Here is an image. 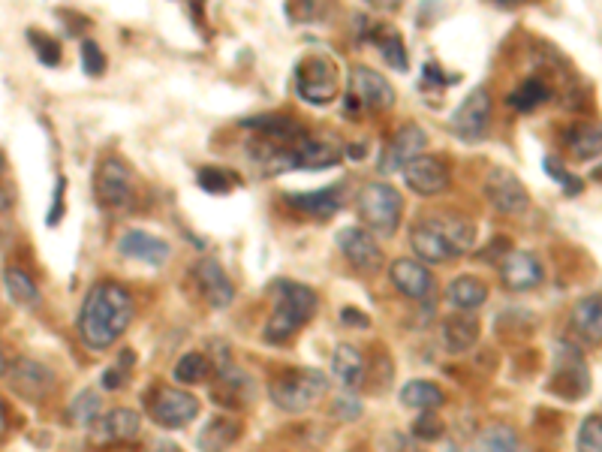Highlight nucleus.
Here are the masks:
<instances>
[{"instance_id": "nucleus-1", "label": "nucleus", "mask_w": 602, "mask_h": 452, "mask_svg": "<svg viewBox=\"0 0 602 452\" xmlns=\"http://www.w3.org/2000/svg\"><path fill=\"white\" fill-rule=\"evenodd\" d=\"M133 323V296L118 281H100L88 290L79 311V335L91 350H109Z\"/></svg>"}, {"instance_id": "nucleus-2", "label": "nucleus", "mask_w": 602, "mask_h": 452, "mask_svg": "<svg viewBox=\"0 0 602 452\" xmlns=\"http://www.w3.org/2000/svg\"><path fill=\"white\" fill-rule=\"evenodd\" d=\"M317 293L305 284H292V281H280L277 284V299H274V311L265 323V341L271 344H283L289 341L295 332L305 329V323L314 320L317 314Z\"/></svg>"}, {"instance_id": "nucleus-3", "label": "nucleus", "mask_w": 602, "mask_h": 452, "mask_svg": "<svg viewBox=\"0 0 602 452\" xmlns=\"http://www.w3.org/2000/svg\"><path fill=\"white\" fill-rule=\"evenodd\" d=\"M329 392V377L317 368H289L286 374L274 377L268 395L274 407L286 413H305Z\"/></svg>"}, {"instance_id": "nucleus-4", "label": "nucleus", "mask_w": 602, "mask_h": 452, "mask_svg": "<svg viewBox=\"0 0 602 452\" xmlns=\"http://www.w3.org/2000/svg\"><path fill=\"white\" fill-rule=\"evenodd\" d=\"M359 214L362 220L371 226L377 236H395L398 223H401V211H404V199L401 193L386 184V181H368L359 190Z\"/></svg>"}, {"instance_id": "nucleus-5", "label": "nucleus", "mask_w": 602, "mask_h": 452, "mask_svg": "<svg viewBox=\"0 0 602 452\" xmlns=\"http://www.w3.org/2000/svg\"><path fill=\"white\" fill-rule=\"evenodd\" d=\"M548 392L563 401H581L590 392V371L578 347L569 341L554 344V368L548 377Z\"/></svg>"}, {"instance_id": "nucleus-6", "label": "nucleus", "mask_w": 602, "mask_h": 452, "mask_svg": "<svg viewBox=\"0 0 602 452\" xmlns=\"http://www.w3.org/2000/svg\"><path fill=\"white\" fill-rule=\"evenodd\" d=\"M341 76L332 58L323 55H308L295 67V94L311 103V106H326L338 97Z\"/></svg>"}, {"instance_id": "nucleus-7", "label": "nucleus", "mask_w": 602, "mask_h": 452, "mask_svg": "<svg viewBox=\"0 0 602 452\" xmlns=\"http://www.w3.org/2000/svg\"><path fill=\"white\" fill-rule=\"evenodd\" d=\"M94 193H97V202L103 208H112V211L127 208V202L133 199V172H130V166L121 157H106L97 166Z\"/></svg>"}, {"instance_id": "nucleus-8", "label": "nucleus", "mask_w": 602, "mask_h": 452, "mask_svg": "<svg viewBox=\"0 0 602 452\" xmlns=\"http://www.w3.org/2000/svg\"><path fill=\"white\" fill-rule=\"evenodd\" d=\"M485 199L503 217H521L530 208V193L521 178L509 169H491L485 178Z\"/></svg>"}, {"instance_id": "nucleus-9", "label": "nucleus", "mask_w": 602, "mask_h": 452, "mask_svg": "<svg viewBox=\"0 0 602 452\" xmlns=\"http://www.w3.org/2000/svg\"><path fill=\"white\" fill-rule=\"evenodd\" d=\"M488 127H491V94L485 88H473L452 115V133L461 142L473 145L488 136Z\"/></svg>"}, {"instance_id": "nucleus-10", "label": "nucleus", "mask_w": 602, "mask_h": 452, "mask_svg": "<svg viewBox=\"0 0 602 452\" xmlns=\"http://www.w3.org/2000/svg\"><path fill=\"white\" fill-rule=\"evenodd\" d=\"M338 248H341L344 260L362 275H377L383 269V263H386L374 233L362 230V226H347V230H341L338 233Z\"/></svg>"}, {"instance_id": "nucleus-11", "label": "nucleus", "mask_w": 602, "mask_h": 452, "mask_svg": "<svg viewBox=\"0 0 602 452\" xmlns=\"http://www.w3.org/2000/svg\"><path fill=\"white\" fill-rule=\"evenodd\" d=\"M410 248L416 251V257L422 263H431V266H446V263L458 260V251L443 236L437 217H425V220H419L413 226V230H410Z\"/></svg>"}, {"instance_id": "nucleus-12", "label": "nucleus", "mask_w": 602, "mask_h": 452, "mask_svg": "<svg viewBox=\"0 0 602 452\" xmlns=\"http://www.w3.org/2000/svg\"><path fill=\"white\" fill-rule=\"evenodd\" d=\"M199 416V401L196 395L184 392V389H160V395L151 401V419L160 428H184Z\"/></svg>"}, {"instance_id": "nucleus-13", "label": "nucleus", "mask_w": 602, "mask_h": 452, "mask_svg": "<svg viewBox=\"0 0 602 452\" xmlns=\"http://www.w3.org/2000/svg\"><path fill=\"white\" fill-rule=\"evenodd\" d=\"M350 94L365 109L386 112V109L395 106V88L386 82V76H380L371 67H353V73H350Z\"/></svg>"}, {"instance_id": "nucleus-14", "label": "nucleus", "mask_w": 602, "mask_h": 452, "mask_svg": "<svg viewBox=\"0 0 602 452\" xmlns=\"http://www.w3.org/2000/svg\"><path fill=\"white\" fill-rule=\"evenodd\" d=\"M404 181L419 196H440L449 187V169L431 154H419L404 166Z\"/></svg>"}, {"instance_id": "nucleus-15", "label": "nucleus", "mask_w": 602, "mask_h": 452, "mask_svg": "<svg viewBox=\"0 0 602 452\" xmlns=\"http://www.w3.org/2000/svg\"><path fill=\"white\" fill-rule=\"evenodd\" d=\"M10 386L28 401H43L55 389V374L43 362L22 356L10 368Z\"/></svg>"}, {"instance_id": "nucleus-16", "label": "nucleus", "mask_w": 602, "mask_h": 452, "mask_svg": "<svg viewBox=\"0 0 602 452\" xmlns=\"http://www.w3.org/2000/svg\"><path fill=\"white\" fill-rule=\"evenodd\" d=\"M542 278H545L542 263H539L530 251H515V248H512V251L503 257V263H500V281H503V287L512 290V293L533 290V287L542 284Z\"/></svg>"}, {"instance_id": "nucleus-17", "label": "nucleus", "mask_w": 602, "mask_h": 452, "mask_svg": "<svg viewBox=\"0 0 602 452\" xmlns=\"http://www.w3.org/2000/svg\"><path fill=\"white\" fill-rule=\"evenodd\" d=\"M196 284L205 296V302L214 308V311H223L235 302V287L226 275V269L214 260V257H202L196 263Z\"/></svg>"}, {"instance_id": "nucleus-18", "label": "nucleus", "mask_w": 602, "mask_h": 452, "mask_svg": "<svg viewBox=\"0 0 602 452\" xmlns=\"http://www.w3.org/2000/svg\"><path fill=\"white\" fill-rule=\"evenodd\" d=\"M428 145V133L416 124H407L395 133V139L386 145L383 151V160H380V169L383 172H398L404 169L413 157H419Z\"/></svg>"}, {"instance_id": "nucleus-19", "label": "nucleus", "mask_w": 602, "mask_h": 452, "mask_svg": "<svg viewBox=\"0 0 602 452\" xmlns=\"http://www.w3.org/2000/svg\"><path fill=\"white\" fill-rule=\"evenodd\" d=\"M118 251L121 257L127 260H139L145 266H166V260L172 257V248L169 242L151 236V233H142V230H130L118 239Z\"/></svg>"}, {"instance_id": "nucleus-20", "label": "nucleus", "mask_w": 602, "mask_h": 452, "mask_svg": "<svg viewBox=\"0 0 602 452\" xmlns=\"http://www.w3.org/2000/svg\"><path fill=\"white\" fill-rule=\"evenodd\" d=\"M389 278L398 287V293H404L407 299L422 302V299H431L434 293V275L416 260H395L389 266Z\"/></svg>"}, {"instance_id": "nucleus-21", "label": "nucleus", "mask_w": 602, "mask_h": 452, "mask_svg": "<svg viewBox=\"0 0 602 452\" xmlns=\"http://www.w3.org/2000/svg\"><path fill=\"white\" fill-rule=\"evenodd\" d=\"M139 428H142V419H139L136 410L115 407L106 416H100L91 431H94L97 443H124V440H133L139 434Z\"/></svg>"}, {"instance_id": "nucleus-22", "label": "nucleus", "mask_w": 602, "mask_h": 452, "mask_svg": "<svg viewBox=\"0 0 602 452\" xmlns=\"http://www.w3.org/2000/svg\"><path fill=\"white\" fill-rule=\"evenodd\" d=\"M241 127H250L259 133V139H268V142H277V145H295L298 139H305V127H301L292 115H256V118H247L241 121Z\"/></svg>"}, {"instance_id": "nucleus-23", "label": "nucleus", "mask_w": 602, "mask_h": 452, "mask_svg": "<svg viewBox=\"0 0 602 452\" xmlns=\"http://www.w3.org/2000/svg\"><path fill=\"white\" fill-rule=\"evenodd\" d=\"M569 326L572 332L587 344V347H599L602 344V299L599 296H584L572 305L569 314Z\"/></svg>"}, {"instance_id": "nucleus-24", "label": "nucleus", "mask_w": 602, "mask_h": 452, "mask_svg": "<svg viewBox=\"0 0 602 452\" xmlns=\"http://www.w3.org/2000/svg\"><path fill=\"white\" fill-rule=\"evenodd\" d=\"M440 338H443V347H446L449 353H467V350L476 347V341H479V320H476L470 311L449 314V317L440 323Z\"/></svg>"}, {"instance_id": "nucleus-25", "label": "nucleus", "mask_w": 602, "mask_h": 452, "mask_svg": "<svg viewBox=\"0 0 602 452\" xmlns=\"http://www.w3.org/2000/svg\"><path fill=\"white\" fill-rule=\"evenodd\" d=\"M241 419H235V416H211L208 422H205V428L199 431V437H196V443H199V452H226L229 446H235L238 443V437H241Z\"/></svg>"}, {"instance_id": "nucleus-26", "label": "nucleus", "mask_w": 602, "mask_h": 452, "mask_svg": "<svg viewBox=\"0 0 602 452\" xmlns=\"http://www.w3.org/2000/svg\"><path fill=\"white\" fill-rule=\"evenodd\" d=\"M286 202L301 211V214H311L317 220H326L332 214L341 211V187H326V190H311V193H289Z\"/></svg>"}, {"instance_id": "nucleus-27", "label": "nucleus", "mask_w": 602, "mask_h": 452, "mask_svg": "<svg viewBox=\"0 0 602 452\" xmlns=\"http://www.w3.org/2000/svg\"><path fill=\"white\" fill-rule=\"evenodd\" d=\"M332 377L344 389H359L365 380V356L353 344H338L332 356Z\"/></svg>"}, {"instance_id": "nucleus-28", "label": "nucleus", "mask_w": 602, "mask_h": 452, "mask_svg": "<svg viewBox=\"0 0 602 452\" xmlns=\"http://www.w3.org/2000/svg\"><path fill=\"white\" fill-rule=\"evenodd\" d=\"M292 148H295L298 169H332L341 160L338 148L332 142H326V139H317V136L298 139Z\"/></svg>"}, {"instance_id": "nucleus-29", "label": "nucleus", "mask_w": 602, "mask_h": 452, "mask_svg": "<svg viewBox=\"0 0 602 452\" xmlns=\"http://www.w3.org/2000/svg\"><path fill=\"white\" fill-rule=\"evenodd\" d=\"M446 302L455 311H476L488 302V287L473 275H461L446 287Z\"/></svg>"}, {"instance_id": "nucleus-30", "label": "nucleus", "mask_w": 602, "mask_h": 452, "mask_svg": "<svg viewBox=\"0 0 602 452\" xmlns=\"http://www.w3.org/2000/svg\"><path fill=\"white\" fill-rule=\"evenodd\" d=\"M368 37H371V43L380 49L383 61H386L392 70L404 73V70L410 67V61H407V49H404V40L398 37L395 28H389V25H377V22H374L371 31H368Z\"/></svg>"}, {"instance_id": "nucleus-31", "label": "nucleus", "mask_w": 602, "mask_h": 452, "mask_svg": "<svg viewBox=\"0 0 602 452\" xmlns=\"http://www.w3.org/2000/svg\"><path fill=\"white\" fill-rule=\"evenodd\" d=\"M4 287H7V296L13 299V305H19V308L34 311V308H40V302H43V296H40L34 278H31L25 269H19V266H10V269L4 272Z\"/></svg>"}, {"instance_id": "nucleus-32", "label": "nucleus", "mask_w": 602, "mask_h": 452, "mask_svg": "<svg viewBox=\"0 0 602 452\" xmlns=\"http://www.w3.org/2000/svg\"><path fill=\"white\" fill-rule=\"evenodd\" d=\"M446 401L443 389L431 380H410L401 386V404L410 407V410H419V413H428V410H437L440 404Z\"/></svg>"}, {"instance_id": "nucleus-33", "label": "nucleus", "mask_w": 602, "mask_h": 452, "mask_svg": "<svg viewBox=\"0 0 602 452\" xmlns=\"http://www.w3.org/2000/svg\"><path fill=\"white\" fill-rule=\"evenodd\" d=\"M575 160H593L602 154V124H575L566 136Z\"/></svg>"}, {"instance_id": "nucleus-34", "label": "nucleus", "mask_w": 602, "mask_h": 452, "mask_svg": "<svg viewBox=\"0 0 602 452\" xmlns=\"http://www.w3.org/2000/svg\"><path fill=\"white\" fill-rule=\"evenodd\" d=\"M437 223H440L443 236L458 251V257H464L467 251H473V245H476V226L467 217H461V214H437Z\"/></svg>"}, {"instance_id": "nucleus-35", "label": "nucleus", "mask_w": 602, "mask_h": 452, "mask_svg": "<svg viewBox=\"0 0 602 452\" xmlns=\"http://www.w3.org/2000/svg\"><path fill=\"white\" fill-rule=\"evenodd\" d=\"M551 97V91H548V85L542 82V79H527V82H521L518 85V91H512L509 94V106L515 109V112H533V109H539L545 100Z\"/></svg>"}, {"instance_id": "nucleus-36", "label": "nucleus", "mask_w": 602, "mask_h": 452, "mask_svg": "<svg viewBox=\"0 0 602 452\" xmlns=\"http://www.w3.org/2000/svg\"><path fill=\"white\" fill-rule=\"evenodd\" d=\"M100 413H103V401H100V395L91 392V389L79 392V395L73 398L70 410H67V416H70V422H73L76 428H94L97 419H100Z\"/></svg>"}, {"instance_id": "nucleus-37", "label": "nucleus", "mask_w": 602, "mask_h": 452, "mask_svg": "<svg viewBox=\"0 0 602 452\" xmlns=\"http://www.w3.org/2000/svg\"><path fill=\"white\" fill-rule=\"evenodd\" d=\"M208 371H211L208 356H202V353H184V356L175 362L172 377H175V383L196 386V383H202V380L208 377Z\"/></svg>"}, {"instance_id": "nucleus-38", "label": "nucleus", "mask_w": 602, "mask_h": 452, "mask_svg": "<svg viewBox=\"0 0 602 452\" xmlns=\"http://www.w3.org/2000/svg\"><path fill=\"white\" fill-rule=\"evenodd\" d=\"M479 452H521V443L509 425H488L479 434Z\"/></svg>"}, {"instance_id": "nucleus-39", "label": "nucleus", "mask_w": 602, "mask_h": 452, "mask_svg": "<svg viewBox=\"0 0 602 452\" xmlns=\"http://www.w3.org/2000/svg\"><path fill=\"white\" fill-rule=\"evenodd\" d=\"M578 452H602V416H587L575 434Z\"/></svg>"}, {"instance_id": "nucleus-40", "label": "nucleus", "mask_w": 602, "mask_h": 452, "mask_svg": "<svg viewBox=\"0 0 602 452\" xmlns=\"http://www.w3.org/2000/svg\"><path fill=\"white\" fill-rule=\"evenodd\" d=\"M28 43L34 46L37 58H40L46 67H58V64H61V43H55L49 34H43V31H28Z\"/></svg>"}, {"instance_id": "nucleus-41", "label": "nucleus", "mask_w": 602, "mask_h": 452, "mask_svg": "<svg viewBox=\"0 0 602 452\" xmlns=\"http://www.w3.org/2000/svg\"><path fill=\"white\" fill-rule=\"evenodd\" d=\"M235 184H238V181H235V175H232V172H226V169L205 166V169L199 172V187H202V190H208V193H229Z\"/></svg>"}, {"instance_id": "nucleus-42", "label": "nucleus", "mask_w": 602, "mask_h": 452, "mask_svg": "<svg viewBox=\"0 0 602 452\" xmlns=\"http://www.w3.org/2000/svg\"><path fill=\"white\" fill-rule=\"evenodd\" d=\"M292 22H317L326 16V0H286Z\"/></svg>"}, {"instance_id": "nucleus-43", "label": "nucleus", "mask_w": 602, "mask_h": 452, "mask_svg": "<svg viewBox=\"0 0 602 452\" xmlns=\"http://www.w3.org/2000/svg\"><path fill=\"white\" fill-rule=\"evenodd\" d=\"M542 169H545V172H548V175H551V178H554V181H557V184H560V187L569 193V196H578V193H581V187H584V184H581V181H578L572 172L560 169V163H557L554 157H545V160H542Z\"/></svg>"}, {"instance_id": "nucleus-44", "label": "nucleus", "mask_w": 602, "mask_h": 452, "mask_svg": "<svg viewBox=\"0 0 602 452\" xmlns=\"http://www.w3.org/2000/svg\"><path fill=\"white\" fill-rule=\"evenodd\" d=\"M82 70L88 76H103V70H106V55H103V49L94 40L82 43Z\"/></svg>"}, {"instance_id": "nucleus-45", "label": "nucleus", "mask_w": 602, "mask_h": 452, "mask_svg": "<svg viewBox=\"0 0 602 452\" xmlns=\"http://www.w3.org/2000/svg\"><path fill=\"white\" fill-rule=\"evenodd\" d=\"M443 419L440 416H434L431 410L428 413H419V419H416V425H413V434L416 437H422V440H437L440 434H443Z\"/></svg>"}, {"instance_id": "nucleus-46", "label": "nucleus", "mask_w": 602, "mask_h": 452, "mask_svg": "<svg viewBox=\"0 0 602 452\" xmlns=\"http://www.w3.org/2000/svg\"><path fill=\"white\" fill-rule=\"evenodd\" d=\"M335 416L344 419V422H353L362 416V401L356 395H350V389H344V395H338L335 401Z\"/></svg>"}, {"instance_id": "nucleus-47", "label": "nucleus", "mask_w": 602, "mask_h": 452, "mask_svg": "<svg viewBox=\"0 0 602 452\" xmlns=\"http://www.w3.org/2000/svg\"><path fill=\"white\" fill-rule=\"evenodd\" d=\"M64 193H67V178L58 175L55 193H52V208H49V214H46V223H49V226H55V223L64 217Z\"/></svg>"}, {"instance_id": "nucleus-48", "label": "nucleus", "mask_w": 602, "mask_h": 452, "mask_svg": "<svg viewBox=\"0 0 602 452\" xmlns=\"http://www.w3.org/2000/svg\"><path fill=\"white\" fill-rule=\"evenodd\" d=\"M341 320L347 323V326H356V329H368V314H362V311H356V308H344L341 311Z\"/></svg>"}, {"instance_id": "nucleus-49", "label": "nucleus", "mask_w": 602, "mask_h": 452, "mask_svg": "<svg viewBox=\"0 0 602 452\" xmlns=\"http://www.w3.org/2000/svg\"><path fill=\"white\" fill-rule=\"evenodd\" d=\"M124 383V368H109L106 374H103V386L106 389H118Z\"/></svg>"}, {"instance_id": "nucleus-50", "label": "nucleus", "mask_w": 602, "mask_h": 452, "mask_svg": "<svg viewBox=\"0 0 602 452\" xmlns=\"http://www.w3.org/2000/svg\"><path fill=\"white\" fill-rule=\"evenodd\" d=\"M151 452H181L172 440H157L154 446H151Z\"/></svg>"}, {"instance_id": "nucleus-51", "label": "nucleus", "mask_w": 602, "mask_h": 452, "mask_svg": "<svg viewBox=\"0 0 602 452\" xmlns=\"http://www.w3.org/2000/svg\"><path fill=\"white\" fill-rule=\"evenodd\" d=\"M368 4H374V7H383V10H392V7H398L401 0H368Z\"/></svg>"}, {"instance_id": "nucleus-52", "label": "nucleus", "mask_w": 602, "mask_h": 452, "mask_svg": "<svg viewBox=\"0 0 602 452\" xmlns=\"http://www.w3.org/2000/svg\"><path fill=\"white\" fill-rule=\"evenodd\" d=\"M7 371H10V359L4 350H0V377H7Z\"/></svg>"}, {"instance_id": "nucleus-53", "label": "nucleus", "mask_w": 602, "mask_h": 452, "mask_svg": "<svg viewBox=\"0 0 602 452\" xmlns=\"http://www.w3.org/2000/svg\"><path fill=\"white\" fill-rule=\"evenodd\" d=\"M497 7H503V10H512V7H518V4H524V0H494Z\"/></svg>"}, {"instance_id": "nucleus-54", "label": "nucleus", "mask_w": 602, "mask_h": 452, "mask_svg": "<svg viewBox=\"0 0 602 452\" xmlns=\"http://www.w3.org/2000/svg\"><path fill=\"white\" fill-rule=\"evenodd\" d=\"M4 431H7V410L0 404V437H4Z\"/></svg>"}, {"instance_id": "nucleus-55", "label": "nucleus", "mask_w": 602, "mask_h": 452, "mask_svg": "<svg viewBox=\"0 0 602 452\" xmlns=\"http://www.w3.org/2000/svg\"><path fill=\"white\" fill-rule=\"evenodd\" d=\"M10 208V193H0V211Z\"/></svg>"}, {"instance_id": "nucleus-56", "label": "nucleus", "mask_w": 602, "mask_h": 452, "mask_svg": "<svg viewBox=\"0 0 602 452\" xmlns=\"http://www.w3.org/2000/svg\"><path fill=\"white\" fill-rule=\"evenodd\" d=\"M7 172V160H4V154H0V175Z\"/></svg>"}]
</instances>
